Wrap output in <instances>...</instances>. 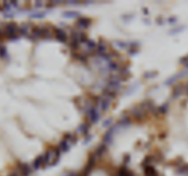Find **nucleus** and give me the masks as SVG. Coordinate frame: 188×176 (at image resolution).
Here are the masks:
<instances>
[{"mask_svg":"<svg viewBox=\"0 0 188 176\" xmlns=\"http://www.w3.org/2000/svg\"><path fill=\"white\" fill-rule=\"evenodd\" d=\"M18 32V27L15 22H9L5 26L4 34L10 39H17Z\"/></svg>","mask_w":188,"mask_h":176,"instance_id":"f257e3e1","label":"nucleus"},{"mask_svg":"<svg viewBox=\"0 0 188 176\" xmlns=\"http://www.w3.org/2000/svg\"><path fill=\"white\" fill-rule=\"evenodd\" d=\"M96 156L95 153H92L90 154V156L88 158V161H87V163L86 165V167L83 168V172L80 173L81 176H89L90 173H91L94 170V168L96 164Z\"/></svg>","mask_w":188,"mask_h":176,"instance_id":"f03ea898","label":"nucleus"},{"mask_svg":"<svg viewBox=\"0 0 188 176\" xmlns=\"http://www.w3.org/2000/svg\"><path fill=\"white\" fill-rule=\"evenodd\" d=\"M121 78L119 75H113L111 76L108 80L107 82V87L109 89L113 90V91H116L117 89H119L120 88V84H121Z\"/></svg>","mask_w":188,"mask_h":176,"instance_id":"7ed1b4c3","label":"nucleus"},{"mask_svg":"<svg viewBox=\"0 0 188 176\" xmlns=\"http://www.w3.org/2000/svg\"><path fill=\"white\" fill-rule=\"evenodd\" d=\"M131 115L133 116V118L138 120V121H141L144 119V118L146 117V110H144L143 108H141L140 106H135L131 109Z\"/></svg>","mask_w":188,"mask_h":176,"instance_id":"20e7f679","label":"nucleus"},{"mask_svg":"<svg viewBox=\"0 0 188 176\" xmlns=\"http://www.w3.org/2000/svg\"><path fill=\"white\" fill-rule=\"evenodd\" d=\"M87 118L90 123H96L99 119V111L96 107L93 106L86 112Z\"/></svg>","mask_w":188,"mask_h":176,"instance_id":"39448f33","label":"nucleus"},{"mask_svg":"<svg viewBox=\"0 0 188 176\" xmlns=\"http://www.w3.org/2000/svg\"><path fill=\"white\" fill-rule=\"evenodd\" d=\"M117 125L115 126V127H110L109 130L106 132V134L104 135L103 137V142L104 144L106 145H108V144H111L112 143V140H113V136H114V132L116 131V130L117 128Z\"/></svg>","mask_w":188,"mask_h":176,"instance_id":"423d86ee","label":"nucleus"},{"mask_svg":"<svg viewBox=\"0 0 188 176\" xmlns=\"http://www.w3.org/2000/svg\"><path fill=\"white\" fill-rule=\"evenodd\" d=\"M18 168L19 173L21 176H30L31 174V168L28 163H23V162H18Z\"/></svg>","mask_w":188,"mask_h":176,"instance_id":"0eeeda50","label":"nucleus"},{"mask_svg":"<svg viewBox=\"0 0 188 176\" xmlns=\"http://www.w3.org/2000/svg\"><path fill=\"white\" fill-rule=\"evenodd\" d=\"M96 104L98 105L100 110L102 112H106L108 109L109 106H110V101L108 99L105 98V97H103V96H99L98 101H97Z\"/></svg>","mask_w":188,"mask_h":176,"instance_id":"6e6552de","label":"nucleus"},{"mask_svg":"<svg viewBox=\"0 0 188 176\" xmlns=\"http://www.w3.org/2000/svg\"><path fill=\"white\" fill-rule=\"evenodd\" d=\"M30 39L32 40H37L39 39H42V30L41 27H33L32 28V33L31 36L30 37Z\"/></svg>","mask_w":188,"mask_h":176,"instance_id":"1a4fd4ad","label":"nucleus"},{"mask_svg":"<svg viewBox=\"0 0 188 176\" xmlns=\"http://www.w3.org/2000/svg\"><path fill=\"white\" fill-rule=\"evenodd\" d=\"M96 54H97V55L101 56V57H104V56L107 54V45L105 44V42H104L103 40H100L99 43L97 44Z\"/></svg>","mask_w":188,"mask_h":176,"instance_id":"9d476101","label":"nucleus"},{"mask_svg":"<svg viewBox=\"0 0 188 176\" xmlns=\"http://www.w3.org/2000/svg\"><path fill=\"white\" fill-rule=\"evenodd\" d=\"M55 37L60 42H65L67 40V34L61 29H55Z\"/></svg>","mask_w":188,"mask_h":176,"instance_id":"9b49d317","label":"nucleus"},{"mask_svg":"<svg viewBox=\"0 0 188 176\" xmlns=\"http://www.w3.org/2000/svg\"><path fill=\"white\" fill-rule=\"evenodd\" d=\"M185 73H186V72H181V73H177V74H175V75L172 76V77H170L168 80H166L165 84H166V85H171V84H175L178 79L185 76V75H186Z\"/></svg>","mask_w":188,"mask_h":176,"instance_id":"f8f14e48","label":"nucleus"},{"mask_svg":"<svg viewBox=\"0 0 188 176\" xmlns=\"http://www.w3.org/2000/svg\"><path fill=\"white\" fill-rule=\"evenodd\" d=\"M43 165H44V157H43V154L38 156L35 160H34L33 163H32V167H33V169L35 171L39 170V169L41 168Z\"/></svg>","mask_w":188,"mask_h":176,"instance_id":"ddd939ff","label":"nucleus"},{"mask_svg":"<svg viewBox=\"0 0 188 176\" xmlns=\"http://www.w3.org/2000/svg\"><path fill=\"white\" fill-rule=\"evenodd\" d=\"M143 172H144V175L145 176H160L159 172H157V170L155 169V167H153L151 165L144 167L143 168Z\"/></svg>","mask_w":188,"mask_h":176,"instance_id":"4468645a","label":"nucleus"},{"mask_svg":"<svg viewBox=\"0 0 188 176\" xmlns=\"http://www.w3.org/2000/svg\"><path fill=\"white\" fill-rule=\"evenodd\" d=\"M116 96H117V92L109 89L108 87L105 88V89L103 90V97H105V98L108 99L109 101L115 99Z\"/></svg>","mask_w":188,"mask_h":176,"instance_id":"2eb2a0df","label":"nucleus"},{"mask_svg":"<svg viewBox=\"0 0 188 176\" xmlns=\"http://www.w3.org/2000/svg\"><path fill=\"white\" fill-rule=\"evenodd\" d=\"M184 90V86L183 84H177L175 85V87L173 88L172 93V96L173 99H176L178 98L181 94H182L183 91Z\"/></svg>","mask_w":188,"mask_h":176,"instance_id":"dca6fc26","label":"nucleus"},{"mask_svg":"<svg viewBox=\"0 0 188 176\" xmlns=\"http://www.w3.org/2000/svg\"><path fill=\"white\" fill-rule=\"evenodd\" d=\"M77 25L79 26V28H81V29H86V28H88L90 25H91V20H90L88 18L81 17L77 20Z\"/></svg>","mask_w":188,"mask_h":176,"instance_id":"f3484780","label":"nucleus"},{"mask_svg":"<svg viewBox=\"0 0 188 176\" xmlns=\"http://www.w3.org/2000/svg\"><path fill=\"white\" fill-rule=\"evenodd\" d=\"M117 176H134V173L133 172L129 171L126 165H123L118 169Z\"/></svg>","mask_w":188,"mask_h":176,"instance_id":"a211bd4d","label":"nucleus"},{"mask_svg":"<svg viewBox=\"0 0 188 176\" xmlns=\"http://www.w3.org/2000/svg\"><path fill=\"white\" fill-rule=\"evenodd\" d=\"M107 147L106 144L99 145L98 147H97L96 151L95 152L96 158H101L102 156H104V155H105V153L107 152Z\"/></svg>","mask_w":188,"mask_h":176,"instance_id":"6ab92c4d","label":"nucleus"},{"mask_svg":"<svg viewBox=\"0 0 188 176\" xmlns=\"http://www.w3.org/2000/svg\"><path fill=\"white\" fill-rule=\"evenodd\" d=\"M70 142H69L68 140L66 139H62L61 142H60V144H59V150L61 151V152H67L69 150H70Z\"/></svg>","mask_w":188,"mask_h":176,"instance_id":"aec40b11","label":"nucleus"},{"mask_svg":"<svg viewBox=\"0 0 188 176\" xmlns=\"http://www.w3.org/2000/svg\"><path fill=\"white\" fill-rule=\"evenodd\" d=\"M89 128H90V126L88 123H83L77 128V133H81V134L85 135V136H87V135H89V133H88Z\"/></svg>","mask_w":188,"mask_h":176,"instance_id":"412c9836","label":"nucleus"},{"mask_svg":"<svg viewBox=\"0 0 188 176\" xmlns=\"http://www.w3.org/2000/svg\"><path fill=\"white\" fill-rule=\"evenodd\" d=\"M130 124V118L129 116L125 115L124 117H122L119 120V122L117 124L118 127H128Z\"/></svg>","mask_w":188,"mask_h":176,"instance_id":"4be33fe9","label":"nucleus"},{"mask_svg":"<svg viewBox=\"0 0 188 176\" xmlns=\"http://www.w3.org/2000/svg\"><path fill=\"white\" fill-rule=\"evenodd\" d=\"M120 76L121 80H128L130 76V72L129 69L127 68V67H123V68L120 70V73L118 74Z\"/></svg>","mask_w":188,"mask_h":176,"instance_id":"5701e85b","label":"nucleus"},{"mask_svg":"<svg viewBox=\"0 0 188 176\" xmlns=\"http://www.w3.org/2000/svg\"><path fill=\"white\" fill-rule=\"evenodd\" d=\"M30 30V25L29 24H23L18 28V33L22 36H28Z\"/></svg>","mask_w":188,"mask_h":176,"instance_id":"b1692460","label":"nucleus"},{"mask_svg":"<svg viewBox=\"0 0 188 176\" xmlns=\"http://www.w3.org/2000/svg\"><path fill=\"white\" fill-rule=\"evenodd\" d=\"M153 161H155V156H151V155H150V156H147V157H145L144 160L142 161V163H141V166L144 168L146 166H149L151 165V162Z\"/></svg>","mask_w":188,"mask_h":176,"instance_id":"393cba45","label":"nucleus"},{"mask_svg":"<svg viewBox=\"0 0 188 176\" xmlns=\"http://www.w3.org/2000/svg\"><path fill=\"white\" fill-rule=\"evenodd\" d=\"M41 30H42V39H52V34L50 28H48V27H41Z\"/></svg>","mask_w":188,"mask_h":176,"instance_id":"a878e982","label":"nucleus"},{"mask_svg":"<svg viewBox=\"0 0 188 176\" xmlns=\"http://www.w3.org/2000/svg\"><path fill=\"white\" fill-rule=\"evenodd\" d=\"M64 17L67 18H77L80 16V13L77 11H65L64 12Z\"/></svg>","mask_w":188,"mask_h":176,"instance_id":"bb28decb","label":"nucleus"},{"mask_svg":"<svg viewBox=\"0 0 188 176\" xmlns=\"http://www.w3.org/2000/svg\"><path fill=\"white\" fill-rule=\"evenodd\" d=\"M64 139L68 140L72 144H75L76 141H77V138H76V136H75L74 134H73V133H67V134H65L64 135Z\"/></svg>","mask_w":188,"mask_h":176,"instance_id":"cd10ccee","label":"nucleus"},{"mask_svg":"<svg viewBox=\"0 0 188 176\" xmlns=\"http://www.w3.org/2000/svg\"><path fill=\"white\" fill-rule=\"evenodd\" d=\"M107 68L111 71H119L120 68H119V64L117 63L114 62V61H110L107 63Z\"/></svg>","mask_w":188,"mask_h":176,"instance_id":"c85d7f7f","label":"nucleus"},{"mask_svg":"<svg viewBox=\"0 0 188 176\" xmlns=\"http://www.w3.org/2000/svg\"><path fill=\"white\" fill-rule=\"evenodd\" d=\"M169 110V104L168 103H165L163 105H162L160 107H158V111L160 114H166Z\"/></svg>","mask_w":188,"mask_h":176,"instance_id":"c756f323","label":"nucleus"},{"mask_svg":"<svg viewBox=\"0 0 188 176\" xmlns=\"http://www.w3.org/2000/svg\"><path fill=\"white\" fill-rule=\"evenodd\" d=\"M79 44H80V42H79L78 39H72V42H71V43H70V47H71V49L74 51H76V50H78Z\"/></svg>","mask_w":188,"mask_h":176,"instance_id":"7c9ffc66","label":"nucleus"},{"mask_svg":"<svg viewBox=\"0 0 188 176\" xmlns=\"http://www.w3.org/2000/svg\"><path fill=\"white\" fill-rule=\"evenodd\" d=\"M86 47L88 48V50H90V51H93L97 47V44L94 42V40H91V39H88L86 42Z\"/></svg>","mask_w":188,"mask_h":176,"instance_id":"2f4dec72","label":"nucleus"},{"mask_svg":"<svg viewBox=\"0 0 188 176\" xmlns=\"http://www.w3.org/2000/svg\"><path fill=\"white\" fill-rule=\"evenodd\" d=\"M157 72H153V71H150V72H147V73H144V78L145 79H151V78H153V77H155L157 75Z\"/></svg>","mask_w":188,"mask_h":176,"instance_id":"473e14b6","label":"nucleus"},{"mask_svg":"<svg viewBox=\"0 0 188 176\" xmlns=\"http://www.w3.org/2000/svg\"><path fill=\"white\" fill-rule=\"evenodd\" d=\"M8 54V51H6V48L3 45L0 44V58H5Z\"/></svg>","mask_w":188,"mask_h":176,"instance_id":"72a5a7b5","label":"nucleus"},{"mask_svg":"<svg viewBox=\"0 0 188 176\" xmlns=\"http://www.w3.org/2000/svg\"><path fill=\"white\" fill-rule=\"evenodd\" d=\"M44 17H45V13L43 12H38L30 15V18H42Z\"/></svg>","mask_w":188,"mask_h":176,"instance_id":"f704fd0d","label":"nucleus"},{"mask_svg":"<svg viewBox=\"0 0 188 176\" xmlns=\"http://www.w3.org/2000/svg\"><path fill=\"white\" fill-rule=\"evenodd\" d=\"M116 44L118 46V47H120L121 49H127L129 45L127 42H120V40H117V42H116Z\"/></svg>","mask_w":188,"mask_h":176,"instance_id":"c9c22d12","label":"nucleus"},{"mask_svg":"<svg viewBox=\"0 0 188 176\" xmlns=\"http://www.w3.org/2000/svg\"><path fill=\"white\" fill-rule=\"evenodd\" d=\"M112 122H113V119L112 118H107V120L104 121L103 126L105 127H110L111 125H112Z\"/></svg>","mask_w":188,"mask_h":176,"instance_id":"e433bc0d","label":"nucleus"},{"mask_svg":"<svg viewBox=\"0 0 188 176\" xmlns=\"http://www.w3.org/2000/svg\"><path fill=\"white\" fill-rule=\"evenodd\" d=\"M129 161H130V156H129V154L125 155V156L123 157V162H124V165H125V164H128Z\"/></svg>","mask_w":188,"mask_h":176,"instance_id":"4c0bfd02","label":"nucleus"},{"mask_svg":"<svg viewBox=\"0 0 188 176\" xmlns=\"http://www.w3.org/2000/svg\"><path fill=\"white\" fill-rule=\"evenodd\" d=\"M180 63H183V64H187L188 63V56H186V57H184V58H182L180 60Z\"/></svg>","mask_w":188,"mask_h":176,"instance_id":"58836bf2","label":"nucleus"},{"mask_svg":"<svg viewBox=\"0 0 188 176\" xmlns=\"http://www.w3.org/2000/svg\"><path fill=\"white\" fill-rule=\"evenodd\" d=\"M6 2L0 1V11H3L4 9H6Z\"/></svg>","mask_w":188,"mask_h":176,"instance_id":"ea45409f","label":"nucleus"},{"mask_svg":"<svg viewBox=\"0 0 188 176\" xmlns=\"http://www.w3.org/2000/svg\"><path fill=\"white\" fill-rule=\"evenodd\" d=\"M92 139V136L91 135H87V136H86V140H85V144L88 143V142Z\"/></svg>","mask_w":188,"mask_h":176,"instance_id":"a19ab883","label":"nucleus"},{"mask_svg":"<svg viewBox=\"0 0 188 176\" xmlns=\"http://www.w3.org/2000/svg\"><path fill=\"white\" fill-rule=\"evenodd\" d=\"M168 21L170 22V24H175L176 22V18H170L168 19Z\"/></svg>","mask_w":188,"mask_h":176,"instance_id":"79ce46f5","label":"nucleus"},{"mask_svg":"<svg viewBox=\"0 0 188 176\" xmlns=\"http://www.w3.org/2000/svg\"><path fill=\"white\" fill-rule=\"evenodd\" d=\"M157 22H158L159 25H163V18H157Z\"/></svg>","mask_w":188,"mask_h":176,"instance_id":"37998d69","label":"nucleus"},{"mask_svg":"<svg viewBox=\"0 0 188 176\" xmlns=\"http://www.w3.org/2000/svg\"><path fill=\"white\" fill-rule=\"evenodd\" d=\"M8 176H19V173L17 172H11Z\"/></svg>","mask_w":188,"mask_h":176,"instance_id":"c03bdc74","label":"nucleus"},{"mask_svg":"<svg viewBox=\"0 0 188 176\" xmlns=\"http://www.w3.org/2000/svg\"><path fill=\"white\" fill-rule=\"evenodd\" d=\"M35 5H36L37 6H43V3L41 2V1H36Z\"/></svg>","mask_w":188,"mask_h":176,"instance_id":"a18cd8bd","label":"nucleus"},{"mask_svg":"<svg viewBox=\"0 0 188 176\" xmlns=\"http://www.w3.org/2000/svg\"><path fill=\"white\" fill-rule=\"evenodd\" d=\"M184 91H185V93L188 94V83L184 85Z\"/></svg>","mask_w":188,"mask_h":176,"instance_id":"49530a36","label":"nucleus"},{"mask_svg":"<svg viewBox=\"0 0 188 176\" xmlns=\"http://www.w3.org/2000/svg\"><path fill=\"white\" fill-rule=\"evenodd\" d=\"M143 12L145 13V14H148V11H147V9H145V8H144V9H143Z\"/></svg>","mask_w":188,"mask_h":176,"instance_id":"de8ad7c7","label":"nucleus"},{"mask_svg":"<svg viewBox=\"0 0 188 176\" xmlns=\"http://www.w3.org/2000/svg\"><path fill=\"white\" fill-rule=\"evenodd\" d=\"M185 66H186V68H188V63H187V64H186Z\"/></svg>","mask_w":188,"mask_h":176,"instance_id":"09e8293b","label":"nucleus"}]
</instances>
